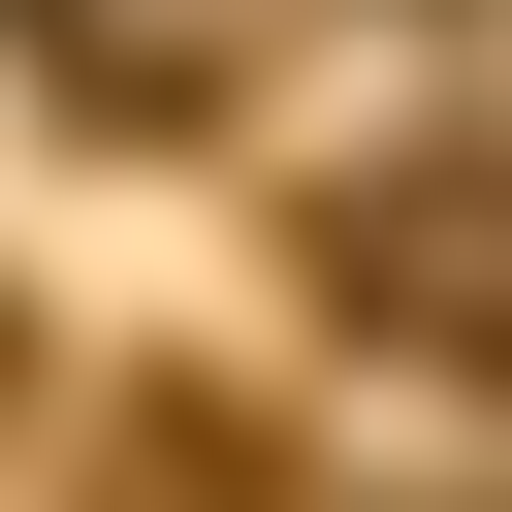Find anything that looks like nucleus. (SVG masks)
Returning a JSON list of instances; mask_svg holds the SVG:
<instances>
[{"instance_id": "f257e3e1", "label": "nucleus", "mask_w": 512, "mask_h": 512, "mask_svg": "<svg viewBox=\"0 0 512 512\" xmlns=\"http://www.w3.org/2000/svg\"><path fill=\"white\" fill-rule=\"evenodd\" d=\"M320 320L416 384H512V128H384L320 160Z\"/></svg>"}, {"instance_id": "f03ea898", "label": "nucleus", "mask_w": 512, "mask_h": 512, "mask_svg": "<svg viewBox=\"0 0 512 512\" xmlns=\"http://www.w3.org/2000/svg\"><path fill=\"white\" fill-rule=\"evenodd\" d=\"M96 512H288V448H256L224 384H128V416H96Z\"/></svg>"}, {"instance_id": "7ed1b4c3", "label": "nucleus", "mask_w": 512, "mask_h": 512, "mask_svg": "<svg viewBox=\"0 0 512 512\" xmlns=\"http://www.w3.org/2000/svg\"><path fill=\"white\" fill-rule=\"evenodd\" d=\"M0 384H32V352H0Z\"/></svg>"}]
</instances>
